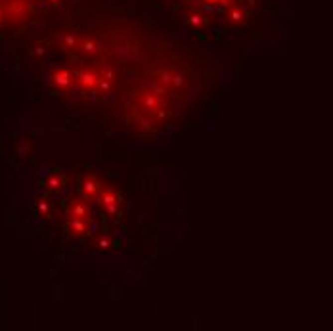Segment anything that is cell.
Masks as SVG:
<instances>
[{
	"label": "cell",
	"instance_id": "1",
	"mask_svg": "<svg viewBox=\"0 0 333 331\" xmlns=\"http://www.w3.org/2000/svg\"><path fill=\"white\" fill-rule=\"evenodd\" d=\"M157 86H159L165 94H169V92H180V90L184 88V77H182V73H178V71H174V69L163 71V73L157 77Z\"/></svg>",
	"mask_w": 333,
	"mask_h": 331
},
{
	"label": "cell",
	"instance_id": "2",
	"mask_svg": "<svg viewBox=\"0 0 333 331\" xmlns=\"http://www.w3.org/2000/svg\"><path fill=\"white\" fill-rule=\"evenodd\" d=\"M100 203H102V207L106 209L110 215H115V213H117V203H119V199H117V196H115L111 190H102V192H100Z\"/></svg>",
	"mask_w": 333,
	"mask_h": 331
},
{
	"label": "cell",
	"instance_id": "3",
	"mask_svg": "<svg viewBox=\"0 0 333 331\" xmlns=\"http://www.w3.org/2000/svg\"><path fill=\"white\" fill-rule=\"evenodd\" d=\"M85 190H87L88 196H98L100 192H102V188H100L98 180H92V178H88L87 184H85Z\"/></svg>",
	"mask_w": 333,
	"mask_h": 331
},
{
	"label": "cell",
	"instance_id": "4",
	"mask_svg": "<svg viewBox=\"0 0 333 331\" xmlns=\"http://www.w3.org/2000/svg\"><path fill=\"white\" fill-rule=\"evenodd\" d=\"M54 79H56V83H58V85H62V86H65V85H69V83H71V75H69V71H67V69L58 71V73L54 75Z\"/></svg>",
	"mask_w": 333,
	"mask_h": 331
},
{
	"label": "cell",
	"instance_id": "5",
	"mask_svg": "<svg viewBox=\"0 0 333 331\" xmlns=\"http://www.w3.org/2000/svg\"><path fill=\"white\" fill-rule=\"evenodd\" d=\"M205 2H207V4H211V6H213V4H219V0H205Z\"/></svg>",
	"mask_w": 333,
	"mask_h": 331
},
{
	"label": "cell",
	"instance_id": "6",
	"mask_svg": "<svg viewBox=\"0 0 333 331\" xmlns=\"http://www.w3.org/2000/svg\"><path fill=\"white\" fill-rule=\"evenodd\" d=\"M219 4H222V6H226V4H230V0H219Z\"/></svg>",
	"mask_w": 333,
	"mask_h": 331
}]
</instances>
